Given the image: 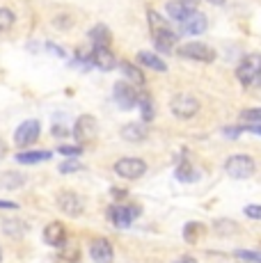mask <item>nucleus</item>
<instances>
[{"label": "nucleus", "instance_id": "9d476101", "mask_svg": "<svg viewBox=\"0 0 261 263\" xmlns=\"http://www.w3.org/2000/svg\"><path fill=\"white\" fill-rule=\"evenodd\" d=\"M138 215H140L138 206H110V209L105 211V217H108V222H113L115 227H128V224H133Z\"/></svg>", "mask_w": 261, "mask_h": 263}, {"label": "nucleus", "instance_id": "a878e982", "mask_svg": "<svg viewBox=\"0 0 261 263\" xmlns=\"http://www.w3.org/2000/svg\"><path fill=\"white\" fill-rule=\"evenodd\" d=\"M16 23V16H14L12 9L7 7H0V32H9Z\"/></svg>", "mask_w": 261, "mask_h": 263}, {"label": "nucleus", "instance_id": "58836bf2", "mask_svg": "<svg viewBox=\"0 0 261 263\" xmlns=\"http://www.w3.org/2000/svg\"><path fill=\"white\" fill-rule=\"evenodd\" d=\"M53 135H60V138H62V135H67V128H64V126H60V124H55L53 126Z\"/></svg>", "mask_w": 261, "mask_h": 263}, {"label": "nucleus", "instance_id": "473e14b6", "mask_svg": "<svg viewBox=\"0 0 261 263\" xmlns=\"http://www.w3.org/2000/svg\"><path fill=\"white\" fill-rule=\"evenodd\" d=\"M225 229H229V231H232V234H236V224H234V222H229V220H225V222H215V231H222V234H225Z\"/></svg>", "mask_w": 261, "mask_h": 263}, {"label": "nucleus", "instance_id": "20e7f679", "mask_svg": "<svg viewBox=\"0 0 261 263\" xmlns=\"http://www.w3.org/2000/svg\"><path fill=\"white\" fill-rule=\"evenodd\" d=\"M170 110L177 119H193L199 112V101L193 94H177L170 101Z\"/></svg>", "mask_w": 261, "mask_h": 263}, {"label": "nucleus", "instance_id": "e433bc0d", "mask_svg": "<svg viewBox=\"0 0 261 263\" xmlns=\"http://www.w3.org/2000/svg\"><path fill=\"white\" fill-rule=\"evenodd\" d=\"M110 195L115 197V199H124V197H126V190H119V188H113L110 190Z\"/></svg>", "mask_w": 261, "mask_h": 263}, {"label": "nucleus", "instance_id": "9b49d317", "mask_svg": "<svg viewBox=\"0 0 261 263\" xmlns=\"http://www.w3.org/2000/svg\"><path fill=\"white\" fill-rule=\"evenodd\" d=\"M97 119L92 115H80L76 119V126H73V138L78 140L80 144H87L97 138Z\"/></svg>", "mask_w": 261, "mask_h": 263}, {"label": "nucleus", "instance_id": "bb28decb", "mask_svg": "<svg viewBox=\"0 0 261 263\" xmlns=\"http://www.w3.org/2000/svg\"><path fill=\"white\" fill-rule=\"evenodd\" d=\"M138 108H140V112H142V121H152L154 119V103H152L149 96H140Z\"/></svg>", "mask_w": 261, "mask_h": 263}, {"label": "nucleus", "instance_id": "4be33fe9", "mask_svg": "<svg viewBox=\"0 0 261 263\" xmlns=\"http://www.w3.org/2000/svg\"><path fill=\"white\" fill-rule=\"evenodd\" d=\"M122 73L126 76V80L130 85H135V87H144V73L140 67H135V64L130 62H122Z\"/></svg>", "mask_w": 261, "mask_h": 263}, {"label": "nucleus", "instance_id": "a211bd4d", "mask_svg": "<svg viewBox=\"0 0 261 263\" xmlns=\"http://www.w3.org/2000/svg\"><path fill=\"white\" fill-rule=\"evenodd\" d=\"M138 64H142L144 69H154V71H158V73L167 71V64H165L156 53H149V50H140L138 53Z\"/></svg>", "mask_w": 261, "mask_h": 263}, {"label": "nucleus", "instance_id": "c03bdc74", "mask_svg": "<svg viewBox=\"0 0 261 263\" xmlns=\"http://www.w3.org/2000/svg\"><path fill=\"white\" fill-rule=\"evenodd\" d=\"M259 83H261V76H259Z\"/></svg>", "mask_w": 261, "mask_h": 263}, {"label": "nucleus", "instance_id": "f257e3e1", "mask_svg": "<svg viewBox=\"0 0 261 263\" xmlns=\"http://www.w3.org/2000/svg\"><path fill=\"white\" fill-rule=\"evenodd\" d=\"M147 21H149V30H152L154 37V46L160 53H170L179 42V34L174 32L172 28L167 25V18L163 14H158L156 9H149L147 12Z\"/></svg>", "mask_w": 261, "mask_h": 263}, {"label": "nucleus", "instance_id": "f03ea898", "mask_svg": "<svg viewBox=\"0 0 261 263\" xmlns=\"http://www.w3.org/2000/svg\"><path fill=\"white\" fill-rule=\"evenodd\" d=\"M254 172H257V163H254V158L248 154H234V156H229L227 163H225V174L236 181L250 179Z\"/></svg>", "mask_w": 261, "mask_h": 263}, {"label": "nucleus", "instance_id": "a19ab883", "mask_svg": "<svg viewBox=\"0 0 261 263\" xmlns=\"http://www.w3.org/2000/svg\"><path fill=\"white\" fill-rule=\"evenodd\" d=\"M5 154H7V146H5V142H3V140H0V158H3Z\"/></svg>", "mask_w": 261, "mask_h": 263}, {"label": "nucleus", "instance_id": "f3484780", "mask_svg": "<svg viewBox=\"0 0 261 263\" xmlns=\"http://www.w3.org/2000/svg\"><path fill=\"white\" fill-rule=\"evenodd\" d=\"M190 12H193V7H190L185 0H170V3L165 5V14H167L172 21H179V23H181Z\"/></svg>", "mask_w": 261, "mask_h": 263}, {"label": "nucleus", "instance_id": "c756f323", "mask_svg": "<svg viewBox=\"0 0 261 263\" xmlns=\"http://www.w3.org/2000/svg\"><path fill=\"white\" fill-rule=\"evenodd\" d=\"M240 119L248 121V124H261V108H252V110H243Z\"/></svg>", "mask_w": 261, "mask_h": 263}, {"label": "nucleus", "instance_id": "5701e85b", "mask_svg": "<svg viewBox=\"0 0 261 263\" xmlns=\"http://www.w3.org/2000/svg\"><path fill=\"white\" fill-rule=\"evenodd\" d=\"M174 174H177V179L181 181V183H195V181L199 179V172L190 165V160H183V163L177 167Z\"/></svg>", "mask_w": 261, "mask_h": 263}, {"label": "nucleus", "instance_id": "412c9836", "mask_svg": "<svg viewBox=\"0 0 261 263\" xmlns=\"http://www.w3.org/2000/svg\"><path fill=\"white\" fill-rule=\"evenodd\" d=\"M89 39H92L94 46H110V42H113V34H110L108 25L99 23V25H94V28L89 30Z\"/></svg>", "mask_w": 261, "mask_h": 263}, {"label": "nucleus", "instance_id": "cd10ccee", "mask_svg": "<svg viewBox=\"0 0 261 263\" xmlns=\"http://www.w3.org/2000/svg\"><path fill=\"white\" fill-rule=\"evenodd\" d=\"M83 170H85V165L76 158H69V160H64V163H60V172H62V174H71V172H83Z\"/></svg>", "mask_w": 261, "mask_h": 263}, {"label": "nucleus", "instance_id": "ddd939ff", "mask_svg": "<svg viewBox=\"0 0 261 263\" xmlns=\"http://www.w3.org/2000/svg\"><path fill=\"white\" fill-rule=\"evenodd\" d=\"M119 135H122L124 142L140 144V142H144V138L149 135V128H147V124H144V121H128V124L122 126Z\"/></svg>", "mask_w": 261, "mask_h": 263}, {"label": "nucleus", "instance_id": "aec40b11", "mask_svg": "<svg viewBox=\"0 0 261 263\" xmlns=\"http://www.w3.org/2000/svg\"><path fill=\"white\" fill-rule=\"evenodd\" d=\"M51 151H18L16 154V163L21 165H34V163H44L51 160Z\"/></svg>", "mask_w": 261, "mask_h": 263}, {"label": "nucleus", "instance_id": "2f4dec72", "mask_svg": "<svg viewBox=\"0 0 261 263\" xmlns=\"http://www.w3.org/2000/svg\"><path fill=\"white\" fill-rule=\"evenodd\" d=\"M243 213L248 215L250 220H261V206L259 204H250V206H245Z\"/></svg>", "mask_w": 261, "mask_h": 263}, {"label": "nucleus", "instance_id": "f8f14e48", "mask_svg": "<svg viewBox=\"0 0 261 263\" xmlns=\"http://www.w3.org/2000/svg\"><path fill=\"white\" fill-rule=\"evenodd\" d=\"M89 64H94V67L101 69V71H113L117 60H115L110 46H94L89 50Z\"/></svg>", "mask_w": 261, "mask_h": 263}, {"label": "nucleus", "instance_id": "7ed1b4c3", "mask_svg": "<svg viewBox=\"0 0 261 263\" xmlns=\"http://www.w3.org/2000/svg\"><path fill=\"white\" fill-rule=\"evenodd\" d=\"M259 76H261V55L259 53L245 55V58L240 60L238 69H236V78H238V83L245 85V87H250V85H254L259 80Z\"/></svg>", "mask_w": 261, "mask_h": 263}, {"label": "nucleus", "instance_id": "72a5a7b5", "mask_svg": "<svg viewBox=\"0 0 261 263\" xmlns=\"http://www.w3.org/2000/svg\"><path fill=\"white\" fill-rule=\"evenodd\" d=\"M243 133H254V135H261V124H248V126H243Z\"/></svg>", "mask_w": 261, "mask_h": 263}, {"label": "nucleus", "instance_id": "7c9ffc66", "mask_svg": "<svg viewBox=\"0 0 261 263\" xmlns=\"http://www.w3.org/2000/svg\"><path fill=\"white\" fill-rule=\"evenodd\" d=\"M58 154L60 156H67V158H78V156L83 154V146H80V144H76V146L64 144V146H60V149H58Z\"/></svg>", "mask_w": 261, "mask_h": 263}, {"label": "nucleus", "instance_id": "6e6552de", "mask_svg": "<svg viewBox=\"0 0 261 263\" xmlns=\"http://www.w3.org/2000/svg\"><path fill=\"white\" fill-rule=\"evenodd\" d=\"M39 135H42V124L37 119H26L14 130V142H16V146H30L37 142Z\"/></svg>", "mask_w": 261, "mask_h": 263}, {"label": "nucleus", "instance_id": "393cba45", "mask_svg": "<svg viewBox=\"0 0 261 263\" xmlns=\"http://www.w3.org/2000/svg\"><path fill=\"white\" fill-rule=\"evenodd\" d=\"M204 231H207V229H204L202 222H188V224L183 227V240L193 245V242L199 240V236H202Z\"/></svg>", "mask_w": 261, "mask_h": 263}, {"label": "nucleus", "instance_id": "2eb2a0df", "mask_svg": "<svg viewBox=\"0 0 261 263\" xmlns=\"http://www.w3.org/2000/svg\"><path fill=\"white\" fill-rule=\"evenodd\" d=\"M207 25H209V21H207V16L204 14H199L197 9H193V12L188 14V16L181 21V32H185V34H202L204 30H207Z\"/></svg>", "mask_w": 261, "mask_h": 263}, {"label": "nucleus", "instance_id": "1a4fd4ad", "mask_svg": "<svg viewBox=\"0 0 261 263\" xmlns=\"http://www.w3.org/2000/svg\"><path fill=\"white\" fill-rule=\"evenodd\" d=\"M179 55L185 60H195V62H213L215 60V50L207 46V44H197V42L183 44V46L179 48Z\"/></svg>", "mask_w": 261, "mask_h": 263}, {"label": "nucleus", "instance_id": "c9c22d12", "mask_svg": "<svg viewBox=\"0 0 261 263\" xmlns=\"http://www.w3.org/2000/svg\"><path fill=\"white\" fill-rule=\"evenodd\" d=\"M0 209H5V211H16V209H18V204H14V201H5V199H0Z\"/></svg>", "mask_w": 261, "mask_h": 263}, {"label": "nucleus", "instance_id": "4468645a", "mask_svg": "<svg viewBox=\"0 0 261 263\" xmlns=\"http://www.w3.org/2000/svg\"><path fill=\"white\" fill-rule=\"evenodd\" d=\"M44 242L51 247H64V242H67V227L62 224V222H51V224H46V229H44Z\"/></svg>", "mask_w": 261, "mask_h": 263}, {"label": "nucleus", "instance_id": "b1692460", "mask_svg": "<svg viewBox=\"0 0 261 263\" xmlns=\"http://www.w3.org/2000/svg\"><path fill=\"white\" fill-rule=\"evenodd\" d=\"M0 185L7 190H16V188H21V185H26V176H23L21 172H5V174L0 176Z\"/></svg>", "mask_w": 261, "mask_h": 263}, {"label": "nucleus", "instance_id": "dca6fc26", "mask_svg": "<svg viewBox=\"0 0 261 263\" xmlns=\"http://www.w3.org/2000/svg\"><path fill=\"white\" fill-rule=\"evenodd\" d=\"M89 256H92L94 263H110L113 261V256H115L110 240H105V238L92 240V245H89Z\"/></svg>", "mask_w": 261, "mask_h": 263}, {"label": "nucleus", "instance_id": "c85d7f7f", "mask_svg": "<svg viewBox=\"0 0 261 263\" xmlns=\"http://www.w3.org/2000/svg\"><path fill=\"white\" fill-rule=\"evenodd\" d=\"M236 259L248 261V263H261V252H252V250H238L234 252Z\"/></svg>", "mask_w": 261, "mask_h": 263}, {"label": "nucleus", "instance_id": "423d86ee", "mask_svg": "<svg viewBox=\"0 0 261 263\" xmlns=\"http://www.w3.org/2000/svg\"><path fill=\"white\" fill-rule=\"evenodd\" d=\"M115 174L122 176V179L135 181V179L147 174V163H144L142 158H135V156L133 158L126 156V158H119L117 163H115Z\"/></svg>", "mask_w": 261, "mask_h": 263}, {"label": "nucleus", "instance_id": "0eeeda50", "mask_svg": "<svg viewBox=\"0 0 261 263\" xmlns=\"http://www.w3.org/2000/svg\"><path fill=\"white\" fill-rule=\"evenodd\" d=\"M58 209L62 211L64 215L69 217H80L85 211V201L78 192H71V190H64L58 195Z\"/></svg>", "mask_w": 261, "mask_h": 263}, {"label": "nucleus", "instance_id": "79ce46f5", "mask_svg": "<svg viewBox=\"0 0 261 263\" xmlns=\"http://www.w3.org/2000/svg\"><path fill=\"white\" fill-rule=\"evenodd\" d=\"M207 3H211V5H225V0H207Z\"/></svg>", "mask_w": 261, "mask_h": 263}, {"label": "nucleus", "instance_id": "f704fd0d", "mask_svg": "<svg viewBox=\"0 0 261 263\" xmlns=\"http://www.w3.org/2000/svg\"><path fill=\"white\" fill-rule=\"evenodd\" d=\"M240 133H243V126H238V128H225V135H227V138H238Z\"/></svg>", "mask_w": 261, "mask_h": 263}, {"label": "nucleus", "instance_id": "37998d69", "mask_svg": "<svg viewBox=\"0 0 261 263\" xmlns=\"http://www.w3.org/2000/svg\"><path fill=\"white\" fill-rule=\"evenodd\" d=\"M0 261H3V252H0Z\"/></svg>", "mask_w": 261, "mask_h": 263}, {"label": "nucleus", "instance_id": "ea45409f", "mask_svg": "<svg viewBox=\"0 0 261 263\" xmlns=\"http://www.w3.org/2000/svg\"><path fill=\"white\" fill-rule=\"evenodd\" d=\"M174 263H197V261H195L193 256H181V259H177Z\"/></svg>", "mask_w": 261, "mask_h": 263}, {"label": "nucleus", "instance_id": "6ab92c4d", "mask_svg": "<svg viewBox=\"0 0 261 263\" xmlns=\"http://www.w3.org/2000/svg\"><path fill=\"white\" fill-rule=\"evenodd\" d=\"M3 231L9 238H23L28 234V224L21 222L18 217H7V220H3Z\"/></svg>", "mask_w": 261, "mask_h": 263}, {"label": "nucleus", "instance_id": "39448f33", "mask_svg": "<svg viewBox=\"0 0 261 263\" xmlns=\"http://www.w3.org/2000/svg\"><path fill=\"white\" fill-rule=\"evenodd\" d=\"M113 99L122 110H130V108H138L140 94H138V87L130 85L128 80H119L113 87Z\"/></svg>", "mask_w": 261, "mask_h": 263}, {"label": "nucleus", "instance_id": "4c0bfd02", "mask_svg": "<svg viewBox=\"0 0 261 263\" xmlns=\"http://www.w3.org/2000/svg\"><path fill=\"white\" fill-rule=\"evenodd\" d=\"M48 48H51L53 55H58V58H64V50L60 48V46H55V44H48Z\"/></svg>", "mask_w": 261, "mask_h": 263}]
</instances>
